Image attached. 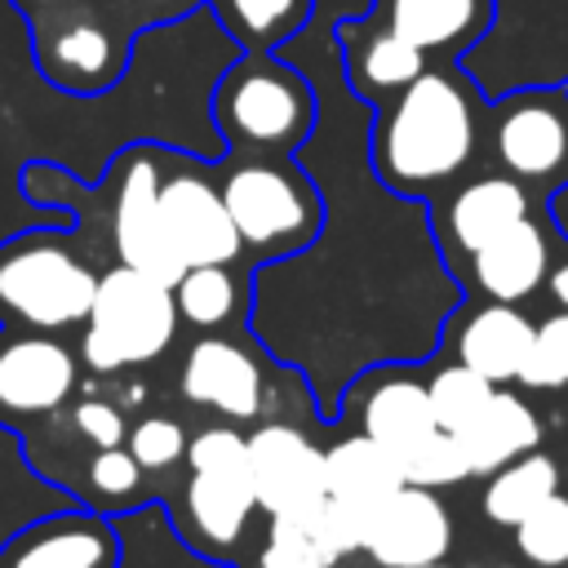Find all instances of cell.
<instances>
[{"label": "cell", "instance_id": "obj_1", "mask_svg": "<svg viewBox=\"0 0 568 568\" xmlns=\"http://www.w3.org/2000/svg\"><path fill=\"white\" fill-rule=\"evenodd\" d=\"M479 98L453 67H426L408 89L377 106L368 155L377 182L399 200L448 191L479 151Z\"/></svg>", "mask_w": 568, "mask_h": 568}, {"label": "cell", "instance_id": "obj_2", "mask_svg": "<svg viewBox=\"0 0 568 568\" xmlns=\"http://www.w3.org/2000/svg\"><path fill=\"white\" fill-rule=\"evenodd\" d=\"M182 466L186 479L173 506L178 532L209 559H235L257 515L244 435L235 430V422H213L186 439Z\"/></svg>", "mask_w": 568, "mask_h": 568}, {"label": "cell", "instance_id": "obj_3", "mask_svg": "<svg viewBox=\"0 0 568 568\" xmlns=\"http://www.w3.org/2000/svg\"><path fill=\"white\" fill-rule=\"evenodd\" d=\"M213 124L235 155H293L315 129V93L288 62L244 53L213 89Z\"/></svg>", "mask_w": 568, "mask_h": 568}, {"label": "cell", "instance_id": "obj_4", "mask_svg": "<svg viewBox=\"0 0 568 568\" xmlns=\"http://www.w3.org/2000/svg\"><path fill=\"white\" fill-rule=\"evenodd\" d=\"M98 271L58 231H22L0 244V324L31 333L84 328Z\"/></svg>", "mask_w": 568, "mask_h": 568}, {"label": "cell", "instance_id": "obj_5", "mask_svg": "<svg viewBox=\"0 0 568 568\" xmlns=\"http://www.w3.org/2000/svg\"><path fill=\"white\" fill-rule=\"evenodd\" d=\"M217 186L248 257L302 253L324 226V200L288 155H235Z\"/></svg>", "mask_w": 568, "mask_h": 568}, {"label": "cell", "instance_id": "obj_6", "mask_svg": "<svg viewBox=\"0 0 568 568\" xmlns=\"http://www.w3.org/2000/svg\"><path fill=\"white\" fill-rule=\"evenodd\" d=\"M178 302L173 288L133 271V266H111L98 275V293L84 320L80 337V368L89 373H120V368H142L155 364L173 337H178Z\"/></svg>", "mask_w": 568, "mask_h": 568}, {"label": "cell", "instance_id": "obj_7", "mask_svg": "<svg viewBox=\"0 0 568 568\" xmlns=\"http://www.w3.org/2000/svg\"><path fill=\"white\" fill-rule=\"evenodd\" d=\"M493 164L528 191L568 186V84L515 89L488 111Z\"/></svg>", "mask_w": 568, "mask_h": 568}, {"label": "cell", "instance_id": "obj_8", "mask_svg": "<svg viewBox=\"0 0 568 568\" xmlns=\"http://www.w3.org/2000/svg\"><path fill=\"white\" fill-rule=\"evenodd\" d=\"M160 178H164L160 151L133 146L120 155L115 195H111V244H115L120 266H133L173 288L186 266L173 253L164 217H160Z\"/></svg>", "mask_w": 568, "mask_h": 568}, {"label": "cell", "instance_id": "obj_9", "mask_svg": "<svg viewBox=\"0 0 568 568\" xmlns=\"http://www.w3.org/2000/svg\"><path fill=\"white\" fill-rule=\"evenodd\" d=\"M160 217L182 266H235L244 257L222 186L186 155H178L160 178Z\"/></svg>", "mask_w": 568, "mask_h": 568}, {"label": "cell", "instance_id": "obj_10", "mask_svg": "<svg viewBox=\"0 0 568 568\" xmlns=\"http://www.w3.org/2000/svg\"><path fill=\"white\" fill-rule=\"evenodd\" d=\"M36 67L62 93H102L124 71V40L89 9L36 18ZM31 22V27H36Z\"/></svg>", "mask_w": 568, "mask_h": 568}, {"label": "cell", "instance_id": "obj_11", "mask_svg": "<svg viewBox=\"0 0 568 568\" xmlns=\"http://www.w3.org/2000/svg\"><path fill=\"white\" fill-rule=\"evenodd\" d=\"M80 386V355L58 333H9L0 342V417L36 422L58 413Z\"/></svg>", "mask_w": 568, "mask_h": 568}, {"label": "cell", "instance_id": "obj_12", "mask_svg": "<svg viewBox=\"0 0 568 568\" xmlns=\"http://www.w3.org/2000/svg\"><path fill=\"white\" fill-rule=\"evenodd\" d=\"M262 515H293L324 497V448L293 422H257L244 435Z\"/></svg>", "mask_w": 568, "mask_h": 568}, {"label": "cell", "instance_id": "obj_13", "mask_svg": "<svg viewBox=\"0 0 568 568\" xmlns=\"http://www.w3.org/2000/svg\"><path fill=\"white\" fill-rule=\"evenodd\" d=\"M178 390L186 404L209 408L226 422H257L266 408V373L248 346L231 337H195L178 368Z\"/></svg>", "mask_w": 568, "mask_h": 568}, {"label": "cell", "instance_id": "obj_14", "mask_svg": "<svg viewBox=\"0 0 568 568\" xmlns=\"http://www.w3.org/2000/svg\"><path fill=\"white\" fill-rule=\"evenodd\" d=\"M453 546V515L435 497V488L404 484L395 488L364 528V555L377 568H422L444 559Z\"/></svg>", "mask_w": 568, "mask_h": 568}, {"label": "cell", "instance_id": "obj_15", "mask_svg": "<svg viewBox=\"0 0 568 568\" xmlns=\"http://www.w3.org/2000/svg\"><path fill=\"white\" fill-rule=\"evenodd\" d=\"M4 568H120V537L102 510H53L18 528L4 550Z\"/></svg>", "mask_w": 568, "mask_h": 568}, {"label": "cell", "instance_id": "obj_16", "mask_svg": "<svg viewBox=\"0 0 568 568\" xmlns=\"http://www.w3.org/2000/svg\"><path fill=\"white\" fill-rule=\"evenodd\" d=\"M528 213H532V191L497 169L444 191V200L435 204V235L448 257H470L475 248H484Z\"/></svg>", "mask_w": 568, "mask_h": 568}, {"label": "cell", "instance_id": "obj_17", "mask_svg": "<svg viewBox=\"0 0 568 568\" xmlns=\"http://www.w3.org/2000/svg\"><path fill=\"white\" fill-rule=\"evenodd\" d=\"M337 44H342V67H346L351 93H359L364 102H377V106L390 102L399 89H408L430 67V58L417 44L395 36L373 13L337 22Z\"/></svg>", "mask_w": 568, "mask_h": 568}, {"label": "cell", "instance_id": "obj_18", "mask_svg": "<svg viewBox=\"0 0 568 568\" xmlns=\"http://www.w3.org/2000/svg\"><path fill=\"white\" fill-rule=\"evenodd\" d=\"M426 58H462L497 18V0H373L368 9Z\"/></svg>", "mask_w": 568, "mask_h": 568}, {"label": "cell", "instance_id": "obj_19", "mask_svg": "<svg viewBox=\"0 0 568 568\" xmlns=\"http://www.w3.org/2000/svg\"><path fill=\"white\" fill-rule=\"evenodd\" d=\"M466 271H470V284L488 302H515L519 306L550 275V231L528 213L515 226H506L497 240L475 248L466 257Z\"/></svg>", "mask_w": 568, "mask_h": 568}, {"label": "cell", "instance_id": "obj_20", "mask_svg": "<svg viewBox=\"0 0 568 568\" xmlns=\"http://www.w3.org/2000/svg\"><path fill=\"white\" fill-rule=\"evenodd\" d=\"M351 404H355L351 408L355 413V430L373 435L390 453L408 448L413 439H422L435 426L426 377H417L413 368H373L368 377L355 382Z\"/></svg>", "mask_w": 568, "mask_h": 568}, {"label": "cell", "instance_id": "obj_21", "mask_svg": "<svg viewBox=\"0 0 568 568\" xmlns=\"http://www.w3.org/2000/svg\"><path fill=\"white\" fill-rule=\"evenodd\" d=\"M532 342V320L515 302H479L470 306L453 328V355L457 364L475 368L493 386H506L519 377V364Z\"/></svg>", "mask_w": 568, "mask_h": 568}, {"label": "cell", "instance_id": "obj_22", "mask_svg": "<svg viewBox=\"0 0 568 568\" xmlns=\"http://www.w3.org/2000/svg\"><path fill=\"white\" fill-rule=\"evenodd\" d=\"M466 462H470V479H488L493 470H501L506 462L541 448V417L532 413V404L515 390L493 386L488 404L457 430Z\"/></svg>", "mask_w": 568, "mask_h": 568}, {"label": "cell", "instance_id": "obj_23", "mask_svg": "<svg viewBox=\"0 0 568 568\" xmlns=\"http://www.w3.org/2000/svg\"><path fill=\"white\" fill-rule=\"evenodd\" d=\"M404 484L408 479H404L399 457L364 430H351L324 448V493L364 515H373Z\"/></svg>", "mask_w": 568, "mask_h": 568}, {"label": "cell", "instance_id": "obj_24", "mask_svg": "<svg viewBox=\"0 0 568 568\" xmlns=\"http://www.w3.org/2000/svg\"><path fill=\"white\" fill-rule=\"evenodd\" d=\"M550 493H559V462H555L550 453L532 448V453H524V457H515V462H506L501 470L488 475L479 506H484V515H488L493 524L515 528V524H519L532 506H541Z\"/></svg>", "mask_w": 568, "mask_h": 568}, {"label": "cell", "instance_id": "obj_25", "mask_svg": "<svg viewBox=\"0 0 568 568\" xmlns=\"http://www.w3.org/2000/svg\"><path fill=\"white\" fill-rule=\"evenodd\" d=\"M173 302L182 324L217 333L244 311V280L235 266H186L173 284Z\"/></svg>", "mask_w": 568, "mask_h": 568}, {"label": "cell", "instance_id": "obj_26", "mask_svg": "<svg viewBox=\"0 0 568 568\" xmlns=\"http://www.w3.org/2000/svg\"><path fill=\"white\" fill-rule=\"evenodd\" d=\"M311 4L315 0H213V13L235 36V44L248 53H271L306 27Z\"/></svg>", "mask_w": 568, "mask_h": 568}, {"label": "cell", "instance_id": "obj_27", "mask_svg": "<svg viewBox=\"0 0 568 568\" xmlns=\"http://www.w3.org/2000/svg\"><path fill=\"white\" fill-rule=\"evenodd\" d=\"M337 564L342 555L324 541L306 506L293 515H266V528H262V541L248 568H337Z\"/></svg>", "mask_w": 568, "mask_h": 568}, {"label": "cell", "instance_id": "obj_28", "mask_svg": "<svg viewBox=\"0 0 568 568\" xmlns=\"http://www.w3.org/2000/svg\"><path fill=\"white\" fill-rule=\"evenodd\" d=\"M399 466H404V479L417 484V488H448V484H462L470 479V462H466V448L453 430L444 426H430L422 439H413L408 448L395 453Z\"/></svg>", "mask_w": 568, "mask_h": 568}, {"label": "cell", "instance_id": "obj_29", "mask_svg": "<svg viewBox=\"0 0 568 568\" xmlns=\"http://www.w3.org/2000/svg\"><path fill=\"white\" fill-rule=\"evenodd\" d=\"M426 395H430V417H435V426H444V430L457 435V430L488 404L493 382L453 359V364H444V368H435V373L426 377Z\"/></svg>", "mask_w": 568, "mask_h": 568}, {"label": "cell", "instance_id": "obj_30", "mask_svg": "<svg viewBox=\"0 0 568 568\" xmlns=\"http://www.w3.org/2000/svg\"><path fill=\"white\" fill-rule=\"evenodd\" d=\"M510 532H515V550L528 564H537V568H564L568 564V497L564 493H550Z\"/></svg>", "mask_w": 568, "mask_h": 568}, {"label": "cell", "instance_id": "obj_31", "mask_svg": "<svg viewBox=\"0 0 568 568\" xmlns=\"http://www.w3.org/2000/svg\"><path fill=\"white\" fill-rule=\"evenodd\" d=\"M146 470L133 462V453L124 444L115 448H93L89 466H84V493L93 497L98 510H124L142 497Z\"/></svg>", "mask_w": 568, "mask_h": 568}, {"label": "cell", "instance_id": "obj_32", "mask_svg": "<svg viewBox=\"0 0 568 568\" xmlns=\"http://www.w3.org/2000/svg\"><path fill=\"white\" fill-rule=\"evenodd\" d=\"M515 382L528 390L568 386V311H555L541 324H532V342H528V355H524Z\"/></svg>", "mask_w": 568, "mask_h": 568}, {"label": "cell", "instance_id": "obj_33", "mask_svg": "<svg viewBox=\"0 0 568 568\" xmlns=\"http://www.w3.org/2000/svg\"><path fill=\"white\" fill-rule=\"evenodd\" d=\"M186 430H182V422L178 417H169V413H146V417H138L133 426H129V435H124V448L133 453V462L146 470V475H164V470H173L182 457H186Z\"/></svg>", "mask_w": 568, "mask_h": 568}, {"label": "cell", "instance_id": "obj_34", "mask_svg": "<svg viewBox=\"0 0 568 568\" xmlns=\"http://www.w3.org/2000/svg\"><path fill=\"white\" fill-rule=\"evenodd\" d=\"M71 430L89 448H115V444H124L129 422H124V408L111 404V399H80L71 408Z\"/></svg>", "mask_w": 568, "mask_h": 568}, {"label": "cell", "instance_id": "obj_35", "mask_svg": "<svg viewBox=\"0 0 568 568\" xmlns=\"http://www.w3.org/2000/svg\"><path fill=\"white\" fill-rule=\"evenodd\" d=\"M546 284H550V297L559 302V311H568V262H559V266H550V275H546Z\"/></svg>", "mask_w": 568, "mask_h": 568}, {"label": "cell", "instance_id": "obj_36", "mask_svg": "<svg viewBox=\"0 0 568 568\" xmlns=\"http://www.w3.org/2000/svg\"><path fill=\"white\" fill-rule=\"evenodd\" d=\"M13 4H18L22 13H31V22H36V18H44V13H53V9H62L67 0H13Z\"/></svg>", "mask_w": 568, "mask_h": 568}, {"label": "cell", "instance_id": "obj_37", "mask_svg": "<svg viewBox=\"0 0 568 568\" xmlns=\"http://www.w3.org/2000/svg\"><path fill=\"white\" fill-rule=\"evenodd\" d=\"M146 9H155V13H164V9H186L191 0H142Z\"/></svg>", "mask_w": 568, "mask_h": 568}, {"label": "cell", "instance_id": "obj_38", "mask_svg": "<svg viewBox=\"0 0 568 568\" xmlns=\"http://www.w3.org/2000/svg\"><path fill=\"white\" fill-rule=\"evenodd\" d=\"M422 568H453L448 559H435V564H422Z\"/></svg>", "mask_w": 568, "mask_h": 568}, {"label": "cell", "instance_id": "obj_39", "mask_svg": "<svg viewBox=\"0 0 568 568\" xmlns=\"http://www.w3.org/2000/svg\"><path fill=\"white\" fill-rule=\"evenodd\" d=\"M497 568H510V564H497Z\"/></svg>", "mask_w": 568, "mask_h": 568}, {"label": "cell", "instance_id": "obj_40", "mask_svg": "<svg viewBox=\"0 0 568 568\" xmlns=\"http://www.w3.org/2000/svg\"><path fill=\"white\" fill-rule=\"evenodd\" d=\"M564 568H568V564H564Z\"/></svg>", "mask_w": 568, "mask_h": 568}, {"label": "cell", "instance_id": "obj_41", "mask_svg": "<svg viewBox=\"0 0 568 568\" xmlns=\"http://www.w3.org/2000/svg\"><path fill=\"white\" fill-rule=\"evenodd\" d=\"M0 568H4V564H0Z\"/></svg>", "mask_w": 568, "mask_h": 568}]
</instances>
